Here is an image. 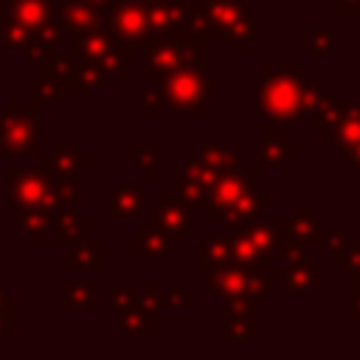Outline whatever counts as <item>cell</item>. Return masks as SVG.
Listing matches in <instances>:
<instances>
[{"label":"cell","mask_w":360,"mask_h":360,"mask_svg":"<svg viewBox=\"0 0 360 360\" xmlns=\"http://www.w3.org/2000/svg\"><path fill=\"white\" fill-rule=\"evenodd\" d=\"M155 219L163 228L169 248H174L191 231V205L186 200H180L177 194H172V191L158 194V200H155Z\"/></svg>","instance_id":"ba28073f"},{"label":"cell","mask_w":360,"mask_h":360,"mask_svg":"<svg viewBox=\"0 0 360 360\" xmlns=\"http://www.w3.org/2000/svg\"><path fill=\"white\" fill-rule=\"evenodd\" d=\"M149 25L158 37L166 39H183V3L174 0H155L146 6Z\"/></svg>","instance_id":"7c38bea8"},{"label":"cell","mask_w":360,"mask_h":360,"mask_svg":"<svg viewBox=\"0 0 360 360\" xmlns=\"http://www.w3.org/2000/svg\"><path fill=\"white\" fill-rule=\"evenodd\" d=\"M155 101H158V96H155V93H152V96H146V101H143L146 115H155Z\"/></svg>","instance_id":"8d00e7d4"},{"label":"cell","mask_w":360,"mask_h":360,"mask_svg":"<svg viewBox=\"0 0 360 360\" xmlns=\"http://www.w3.org/2000/svg\"><path fill=\"white\" fill-rule=\"evenodd\" d=\"M321 245H323V250H326L332 259H338V256L346 250V245H349V233H346V231H332V233H323Z\"/></svg>","instance_id":"f1b7e54d"},{"label":"cell","mask_w":360,"mask_h":360,"mask_svg":"<svg viewBox=\"0 0 360 360\" xmlns=\"http://www.w3.org/2000/svg\"><path fill=\"white\" fill-rule=\"evenodd\" d=\"M332 3H335V11L338 14H346V17L360 14V0H332Z\"/></svg>","instance_id":"d6a6232c"},{"label":"cell","mask_w":360,"mask_h":360,"mask_svg":"<svg viewBox=\"0 0 360 360\" xmlns=\"http://www.w3.org/2000/svg\"><path fill=\"white\" fill-rule=\"evenodd\" d=\"M118 329L121 332H155L158 329V321H155V309L149 307H132V309H124L121 312V321H118Z\"/></svg>","instance_id":"ffe728a7"},{"label":"cell","mask_w":360,"mask_h":360,"mask_svg":"<svg viewBox=\"0 0 360 360\" xmlns=\"http://www.w3.org/2000/svg\"><path fill=\"white\" fill-rule=\"evenodd\" d=\"M169 253V242L158 219H146L138 233H132V256L138 259H158Z\"/></svg>","instance_id":"9a60e30c"},{"label":"cell","mask_w":360,"mask_h":360,"mask_svg":"<svg viewBox=\"0 0 360 360\" xmlns=\"http://www.w3.org/2000/svg\"><path fill=\"white\" fill-rule=\"evenodd\" d=\"M169 191L177 194L180 200H186L191 208H194V205H205L208 197H211V188L202 186V183H197V180H191V177H180V180H174Z\"/></svg>","instance_id":"44dd1931"},{"label":"cell","mask_w":360,"mask_h":360,"mask_svg":"<svg viewBox=\"0 0 360 360\" xmlns=\"http://www.w3.org/2000/svg\"><path fill=\"white\" fill-rule=\"evenodd\" d=\"M233 262V236L228 231H214L205 245H197L194 250V267L202 270H219Z\"/></svg>","instance_id":"30bf717a"},{"label":"cell","mask_w":360,"mask_h":360,"mask_svg":"<svg viewBox=\"0 0 360 360\" xmlns=\"http://www.w3.org/2000/svg\"><path fill=\"white\" fill-rule=\"evenodd\" d=\"M357 141H360V104H340L338 124L329 132L326 143H332L338 155H349Z\"/></svg>","instance_id":"5bb4252c"},{"label":"cell","mask_w":360,"mask_h":360,"mask_svg":"<svg viewBox=\"0 0 360 360\" xmlns=\"http://www.w3.org/2000/svg\"><path fill=\"white\" fill-rule=\"evenodd\" d=\"M262 87L256 93L262 115L276 127H292L304 115V79L312 73L307 65H262Z\"/></svg>","instance_id":"6da1fadb"},{"label":"cell","mask_w":360,"mask_h":360,"mask_svg":"<svg viewBox=\"0 0 360 360\" xmlns=\"http://www.w3.org/2000/svg\"><path fill=\"white\" fill-rule=\"evenodd\" d=\"M205 17L211 39H231L236 53L256 37V17L248 11L245 0H205Z\"/></svg>","instance_id":"277c9868"},{"label":"cell","mask_w":360,"mask_h":360,"mask_svg":"<svg viewBox=\"0 0 360 360\" xmlns=\"http://www.w3.org/2000/svg\"><path fill=\"white\" fill-rule=\"evenodd\" d=\"M273 284H281L290 295L307 298L312 292V287L318 284V270L309 262H295V264H284V270L270 273Z\"/></svg>","instance_id":"4fadbf2b"},{"label":"cell","mask_w":360,"mask_h":360,"mask_svg":"<svg viewBox=\"0 0 360 360\" xmlns=\"http://www.w3.org/2000/svg\"><path fill=\"white\" fill-rule=\"evenodd\" d=\"M197 160H202L205 166H211L214 172H236V169H242L245 166V160H242V155L239 152H233L231 146H225V143H219V141H214V143H197V155H194Z\"/></svg>","instance_id":"ac0fdd59"},{"label":"cell","mask_w":360,"mask_h":360,"mask_svg":"<svg viewBox=\"0 0 360 360\" xmlns=\"http://www.w3.org/2000/svg\"><path fill=\"white\" fill-rule=\"evenodd\" d=\"M360 292V270H349V295Z\"/></svg>","instance_id":"e575fe53"},{"label":"cell","mask_w":360,"mask_h":360,"mask_svg":"<svg viewBox=\"0 0 360 360\" xmlns=\"http://www.w3.org/2000/svg\"><path fill=\"white\" fill-rule=\"evenodd\" d=\"M270 256H273V262H284V264L309 262V250H307V245L292 242V239H287V236H284V239L270 250Z\"/></svg>","instance_id":"7402d4cb"},{"label":"cell","mask_w":360,"mask_h":360,"mask_svg":"<svg viewBox=\"0 0 360 360\" xmlns=\"http://www.w3.org/2000/svg\"><path fill=\"white\" fill-rule=\"evenodd\" d=\"M312 3H326V0H312Z\"/></svg>","instance_id":"60d3db41"},{"label":"cell","mask_w":360,"mask_h":360,"mask_svg":"<svg viewBox=\"0 0 360 360\" xmlns=\"http://www.w3.org/2000/svg\"><path fill=\"white\" fill-rule=\"evenodd\" d=\"M352 323H357L360 321V292L357 295H352V307H349V315H346Z\"/></svg>","instance_id":"836d02e7"},{"label":"cell","mask_w":360,"mask_h":360,"mask_svg":"<svg viewBox=\"0 0 360 360\" xmlns=\"http://www.w3.org/2000/svg\"><path fill=\"white\" fill-rule=\"evenodd\" d=\"M183 166H186V174L183 177H191V180H197V183H202V186H214V180L219 177V172H214L211 166H205L202 160H197L194 155H188L186 160H183Z\"/></svg>","instance_id":"603a6c76"},{"label":"cell","mask_w":360,"mask_h":360,"mask_svg":"<svg viewBox=\"0 0 360 360\" xmlns=\"http://www.w3.org/2000/svg\"><path fill=\"white\" fill-rule=\"evenodd\" d=\"M309 51L312 53H329L335 51V34L326 28H309Z\"/></svg>","instance_id":"83f0119b"},{"label":"cell","mask_w":360,"mask_h":360,"mask_svg":"<svg viewBox=\"0 0 360 360\" xmlns=\"http://www.w3.org/2000/svg\"><path fill=\"white\" fill-rule=\"evenodd\" d=\"M163 301H166V307H186V309L197 307V301L191 295H186L180 284H169V295H163Z\"/></svg>","instance_id":"4dcf8cb0"},{"label":"cell","mask_w":360,"mask_h":360,"mask_svg":"<svg viewBox=\"0 0 360 360\" xmlns=\"http://www.w3.org/2000/svg\"><path fill=\"white\" fill-rule=\"evenodd\" d=\"M93 228V222H87V219H76L73 214H65L62 219H59V231H56V236H59V242H65V239H76L82 231H90Z\"/></svg>","instance_id":"484cf974"},{"label":"cell","mask_w":360,"mask_h":360,"mask_svg":"<svg viewBox=\"0 0 360 360\" xmlns=\"http://www.w3.org/2000/svg\"><path fill=\"white\" fill-rule=\"evenodd\" d=\"M219 79H205V87H208V93H214V90H219Z\"/></svg>","instance_id":"74e56055"},{"label":"cell","mask_w":360,"mask_h":360,"mask_svg":"<svg viewBox=\"0 0 360 360\" xmlns=\"http://www.w3.org/2000/svg\"><path fill=\"white\" fill-rule=\"evenodd\" d=\"M155 96L177 115H208V87H205V65L183 62L169 73L158 76Z\"/></svg>","instance_id":"7a4b0ae2"},{"label":"cell","mask_w":360,"mask_h":360,"mask_svg":"<svg viewBox=\"0 0 360 360\" xmlns=\"http://www.w3.org/2000/svg\"><path fill=\"white\" fill-rule=\"evenodd\" d=\"M335 264H338V270H360V245H346V250L335 259Z\"/></svg>","instance_id":"f546056e"},{"label":"cell","mask_w":360,"mask_h":360,"mask_svg":"<svg viewBox=\"0 0 360 360\" xmlns=\"http://www.w3.org/2000/svg\"><path fill=\"white\" fill-rule=\"evenodd\" d=\"M93 290L90 287H70V304L73 307H90Z\"/></svg>","instance_id":"1f68e13d"},{"label":"cell","mask_w":360,"mask_h":360,"mask_svg":"<svg viewBox=\"0 0 360 360\" xmlns=\"http://www.w3.org/2000/svg\"><path fill=\"white\" fill-rule=\"evenodd\" d=\"M284 236L292 239V242H301V245H321L323 239V228L318 222V217H312V211L307 205H301L292 217V222H284Z\"/></svg>","instance_id":"e0dca14e"},{"label":"cell","mask_w":360,"mask_h":360,"mask_svg":"<svg viewBox=\"0 0 360 360\" xmlns=\"http://www.w3.org/2000/svg\"><path fill=\"white\" fill-rule=\"evenodd\" d=\"M256 180H259V169H236V172H222L214 186H211V197L205 202V214L211 219H219L248 188H256Z\"/></svg>","instance_id":"52a82bcc"},{"label":"cell","mask_w":360,"mask_h":360,"mask_svg":"<svg viewBox=\"0 0 360 360\" xmlns=\"http://www.w3.org/2000/svg\"><path fill=\"white\" fill-rule=\"evenodd\" d=\"M270 205H273V194H259L256 188H248L219 219H222L225 231L231 236H236V233H245L262 217V211L270 208Z\"/></svg>","instance_id":"9c48e42d"},{"label":"cell","mask_w":360,"mask_h":360,"mask_svg":"<svg viewBox=\"0 0 360 360\" xmlns=\"http://www.w3.org/2000/svg\"><path fill=\"white\" fill-rule=\"evenodd\" d=\"M107 31L112 45L124 51H146L158 39V34L149 25L146 6L141 0H115L107 20Z\"/></svg>","instance_id":"3957f363"},{"label":"cell","mask_w":360,"mask_h":360,"mask_svg":"<svg viewBox=\"0 0 360 360\" xmlns=\"http://www.w3.org/2000/svg\"><path fill=\"white\" fill-rule=\"evenodd\" d=\"M287 132H290V127H276V124H273V129H264V132H262L259 166H264V169H267V166L278 169V166H284V163L298 152V143L290 141Z\"/></svg>","instance_id":"8fae6325"},{"label":"cell","mask_w":360,"mask_h":360,"mask_svg":"<svg viewBox=\"0 0 360 360\" xmlns=\"http://www.w3.org/2000/svg\"><path fill=\"white\" fill-rule=\"evenodd\" d=\"M90 3H93V6H107L110 0H90Z\"/></svg>","instance_id":"f35d334b"},{"label":"cell","mask_w":360,"mask_h":360,"mask_svg":"<svg viewBox=\"0 0 360 360\" xmlns=\"http://www.w3.org/2000/svg\"><path fill=\"white\" fill-rule=\"evenodd\" d=\"M70 264L76 267H90V270H101L104 267V248H79L73 256H70Z\"/></svg>","instance_id":"cb8c5ba5"},{"label":"cell","mask_w":360,"mask_h":360,"mask_svg":"<svg viewBox=\"0 0 360 360\" xmlns=\"http://www.w3.org/2000/svg\"><path fill=\"white\" fill-rule=\"evenodd\" d=\"M349 163H352V169H360V141L352 146V152H349Z\"/></svg>","instance_id":"d590c367"},{"label":"cell","mask_w":360,"mask_h":360,"mask_svg":"<svg viewBox=\"0 0 360 360\" xmlns=\"http://www.w3.org/2000/svg\"><path fill=\"white\" fill-rule=\"evenodd\" d=\"M132 155L138 158V163L143 166V174L152 180L155 172H158V149L152 143H135L132 146Z\"/></svg>","instance_id":"d4e9b609"},{"label":"cell","mask_w":360,"mask_h":360,"mask_svg":"<svg viewBox=\"0 0 360 360\" xmlns=\"http://www.w3.org/2000/svg\"><path fill=\"white\" fill-rule=\"evenodd\" d=\"M174 3H183V0H174Z\"/></svg>","instance_id":"b9f144b4"},{"label":"cell","mask_w":360,"mask_h":360,"mask_svg":"<svg viewBox=\"0 0 360 360\" xmlns=\"http://www.w3.org/2000/svg\"><path fill=\"white\" fill-rule=\"evenodd\" d=\"M141 3H143V6H149V3H155V0H141Z\"/></svg>","instance_id":"ab89813d"},{"label":"cell","mask_w":360,"mask_h":360,"mask_svg":"<svg viewBox=\"0 0 360 360\" xmlns=\"http://www.w3.org/2000/svg\"><path fill=\"white\" fill-rule=\"evenodd\" d=\"M307 115H309V127H312L323 141H329V132L335 129L338 115H340V104L335 101L332 93L323 90V93L307 107Z\"/></svg>","instance_id":"2e32d148"},{"label":"cell","mask_w":360,"mask_h":360,"mask_svg":"<svg viewBox=\"0 0 360 360\" xmlns=\"http://www.w3.org/2000/svg\"><path fill=\"white\" fill-rule=\"evenodd\" d=\"M107 298H110V307H115L118 312L132 309V307H141V298H135L129 290H124L118 284H107Z\"/></svg>","instance_id":"4316f807"},{"label":"cell","mask_w":360,"mask_h":360,"mask_svg":"<svg viewBox=\"0 0 360 360\" xmlns=\"http://www.w3.org/2000/svg\"><path fill=\"white\" fill-rule=\"evenodd\" d=\"M208 290L214 295H270L273 290V278L270 276H259V273H250L245 264L239 262H231L219 270H208Z\"/></svg>","instance_id":"5b68a950"},{"label":"cell","mask_w":360,"mask_h":360,"mask_svg":"<svg viewBox=\"0 0 360 360\" xmlns=\"http://www.w3.org/2000/svg\"><path fill=\"white\" fill-rule=\"evenodd\" d=\"M253 295H225L222 301V346H236L245 343L248 338L259 335L262 321H259V309L253 304Z\"/></svg>","instance_id":"8992f818"},{"label":"cell","mask_w":360,"mask_h":360,"mask_svg":"<svg viewBox=\"0 0 360 360\" xmlns=\"http://www.w3.org/2000/svg\"><path fill=\"white\" fill-rule=\"evenodd\" d=\"M141 202H143V183H129V186H121V188H118V191L110 197L107 217H115V219L135 217V214H141Z\"/></svg>","instance_id":"d6986e66"}]
</instances>
